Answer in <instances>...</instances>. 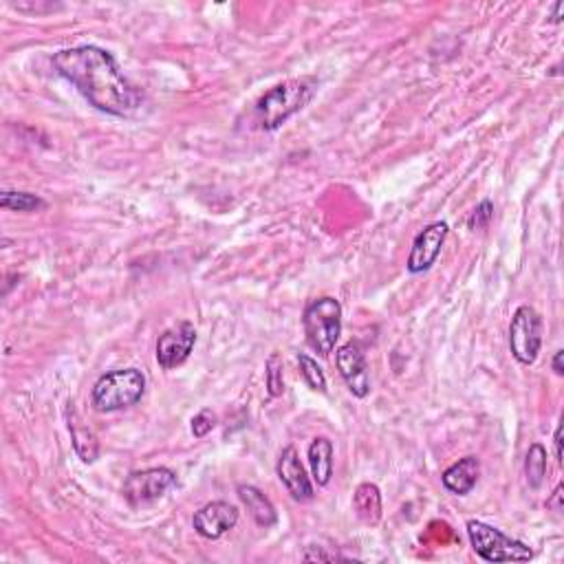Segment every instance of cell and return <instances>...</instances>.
<instances>
[{
  "mask_svg": "<svg viewBox=\"0 0 564 564\" xmlns=\"http://www.w3.org/2000/svg\"><path fill=\"white\" fill-rule=\"evenodd\" d=\"M54 69L99 113L133 117L144 104L139 88L124 76L111 51L102 46L82 45L57 51Z\"/></svg>",
  "mask_w": 564,
  "mask_h": 564,
  "instance_id": "cell-1",
  "label": "cell"
},
{
  "mask_svg": "<svg viewBox=\"0 0 564 564\" xmlns=\"http://www.w3.org/2000/svg\"><path fill=\"white\" fill-rule=\"evenodd\" d=\"M317 91L316 77H296L282 85L269 88L263 97L256 102L254 119L260 130H278L282 124L296 113H300L311 102Z\"/></svg>",
  "mask_w": 564,
  "mask_h": 564,
  "instance_id": "cell-2",
  "label": "cell"
},
{
  "mask_svg": "<svg viewBox=\"0 0 564 564\" xmlns=\"http://www.w3.org/2000/svg\"><path fill=\"white\" fill-rule=\"evenodd\" d=\"M146 393V375L139 368L113 370L102 375L91 390V406L97 412L133 408Z\"/></svg>",
  "mask_w": 564,
  "mask_h": 564,
  "instance_id": "cell-3",
  "label": "cell"
},
{
  "mask_svg": "<svg viewBox=\"0 0 564 564\" xmlns=\"http://www.w3.org/2000/svg\"><path fill=\"white\" fill-rule=\"evenodd\" d=\"M302 328L313 351L320 358H328L342 336V305L337 297L325 296L311 300L302 313Z\"/></svg>",
  "mask_w": 564,
  "mask_h": 564,
  "instance_id": "cell-4",
  "label": "cell"
},
{
  "mask_svg": "<svg viewBox=\"0 0 564 564\" xmlns=\"http://www.w3.org/2000/svg\"><path fill=\"white\" fill-rule=\"evenodd\" d=\"M466 529L472 549L485 562H529L534 558V551L525 542L505 536L488 522L468 520Z\"/></svg>",
  "mask_w": 564,
  "mask_h": 564,
  "instance_id": "cell-5",
  "label": "cell"
},
{
  "mask_svg": "<svg viewBox=\"0 0 564 564\" xmlns=\"http://www.w3.org/2000/svg\"><path fill=\"white\" fill-rule=\"evenodd\" d=\"M542 347V317L534 307H519L509 325V351L522 367H531Z\"/></svg>",
  "mask_w": 564,
  "mask_h": 564,
  "instance_id": "cell-6",
  "label": "cell"
},
{
  "mask_svg": "<svg viewBox=\"0 0 564 564\" xmlns=\"http://www.w3.org/2000/svg\"><path fill=\"white\" fill-rule=\"evenodd\" d=\"M175 485L176 474L170 468H150L130 472L128 478L124 480L122 492L133 508H139V505H148L164 499Z\"/></svg>",
  "mask_w": 564,
  "mask_h": 564,
  "instance_id": "cell-7",
  "label": "cell"
},
{
  "mask_svg": "<svg viewBox=\"0 0 564 564\" xmlns=\"http://www.w3.org/2000/svg\"><path fill=\"white\" fill-rule=\"evenodd\" d=\"M196 344V328L192 322H179V325L166 328L156 339V364L164 370H172L190 358Z\"/></svg>",
  "mask_w": 564,
  "mask_h": 564,
  "instance_id": "cell-8",
  "label": "cell"
},
{
  "mask_svg": "<svg viewBox=\"0 0 564 564\" xmlns=\"http://www.w3.org/2000/svg\"><path fill=\"white\" fill-rule=\"evenodd\" d=\"M448 234H450V226H448L446 221L430 223V226L423 227L421 232L417 234L408 256V263H406L410 274H423V271H428L437 263L443 245H446Z\"/></svg>",
  "mask_w": 564,
  "mask_h": 564,
  "instance_id": "cell-9",
  "label": "cell"
},
{
  "mask_svg": "<svg viewBox=\"0 0 564 564\" xmlns=\"http://www.w3.org/2000/svg\"><path fill=\"white\" fill-rule=\"evenodd\" d=\"M336 364L344 384L358 399L370 393V375L362 347L358 342H347L336 351Z\"/></svg>",
  "mask_w": 564,
  "mask_h": 564,
  "instance_id": "cell-10",
  "label": "cell"
},
{
  "mask_svg": "<svg viewBox=\"0 0 564 564\" xmlns=\"http://www.w3.org/2000/svg\"><path fill=\"white\" fill-rule=\"evenodd\" d=\"M238 522V509L226 500H214V503L203 505L192 519V527L206 540H218L232 531Z\"/></svg>",
  "mask_w": 564,
  "mask_h": 564,
  "instance_id": "cell-11",
  "label": "cell"
},
{
  "mask_svg": "<svg viewBox=\"0 0 564 564\" xmlns=\"http://www.w3.org/2000/svg\"><path fill=\"white\" fill-rule=\"evenodd\" d=\"M276 469H278V478L282 480V485H285L291 499L297 500V503H309L313 499V483L311 478L307 477L294 446L282 450L278 458V468Z\"/></svg>",
  "mask_w": 564,
  "mask_h": 564,
  "instance_id": "cell-12",
  "label": "cell"
},
{
  "mask_svg": "<svg viewBox=\"0 0 564 564\" xmlns=\"http://www.w3.org/2000/svg\"><path fill=\"white\" fill-rule=\"evenodd\" d=\"M480 477V461L478 457H463L457 463H452L446 472L441 474V483L448 492L457 496H466L477 488Z\"/></svg>",
  "mask_w": 564,
  "mask_h": 564,
  "instance_id": "cell-13",
  "label": "cell"
},
{
  "mask_svg": "<svg viewBox=\"0 0 564 564\" xmlns=\"http://www.w3.org/2000/svg\"><path fill=\"white\" fill-rule=\"evenodd\" d=\"M238 496H240V500H243L245 508H247L249 516H252L256 525L265 527V529H269V527L276 525L278 514H276L274 503H271L267 496L260 492L258 488H254V485H238Z\"/></svg>",
  "mask_w": 564,
  "mask_h": 564,
  "instance_id": "cell-14",
  "label": "cell"
},
{
  "mask_svg": "<svg viewBox=\"0 0 564 564\" xmlns=\"http://www.w3.org/2000/svg\"><path fill=\"white\" fill-rule=\"evenodd\" d=\"M353 509L355 516L364 525L375 527L381 520V492L375 483L358 485L353 494Z\"/></svg>",
  "mask_w": 564,
  "mask_h": 564,
  "instance_id": "cell-15",
  "label": "cell"
},
{
  "mask_svg": "<svg viewBox=\"0 0 564 564\" xmlns=\"http://www.w3.org/2000/svg\"><path fill=\"white\" fill-rule=\"evenodd\" d=\"M309 466L317 485L331 483L333 477V443L327 437H316L309 446Z\"/></svg>",
  "mask_w": 564,
  "mask_h": 564,
  "instance_id": "cell-16",
  "label": "cell"
},
{
  "mask_svg": "<svg viewBox=\"0 0 564 564\" xmlns=\"http://www.w3.org/2000/svg\"><path fill=\"white\" fill-rule=\"evenodd\" d=\"M69 430L73 437V448H76L77 457L85 463H93L99 454V443L96 435L88 430V426H82V421L76 417V410L69 408Z\"/></svg>",
  "mask_w": 564,
  "mask_h": 564,
  "instance_id": "cell-17",
  "label": "cell"
},
{
  "mask_svg": "<svg viewBox=\"0 0 564 564\" xmlns=\"http://www.w3.org/2000/svg\"><path fill=\"white\" fill-rule=\"evenodd\" d=\"M0 207L9 212H40L46 207V201L38 195H31V192L5 190L0 195Z\"/></svg>",
  "mask_w": 564,
  "mask_h": 564,
  "instance_id": "cell-18",
  "label": "cell"
},
{
  "mask_svg": "<svg viewBox=\"0 0 564 564\" xmlns=\"http://www.w3.org/2000/svg\"><path fill=\"white\" fill-rule=\"evenodd\" d=\"M525 474H527V483H529V488H534V489L540 488L542 480H545L547 450L540 446V443H534V446L529 448V452H527Z\"/></svg>",
  "mask_w": 564,
  "mask_h": 564,
  "instance_id": "cell-19",
  "label": "cell"
},
{
  "mask_svg": "<svg viewBox=\"0 0 564 564\" xmlns=\"http://www.w3.org/2000/svg\"><path fill=\"white\" fill-rule=\"evenodd\" d=\"M297 364H300V373L302 378H305L307 386H309L311 390H316V393H327V378L325 373H322V368L317 367L316 359H311L309 355L300 353L297 355Z\"/></svg>",
  "mask_w": 564,
  "mask_h": 564,
  "instance_id": "cell-20",
  "label": "cell"
},
{
  "mask_svg": "<svg viewBox=\"0 0 564 564\" xmlns=\"http://www.w3.org/2000/svg\"><path fill=\"white\" fill-rule=\"evenodd\" d=\"M265 378H267V393L269 397H280L285 393V375H282V358L278 353H274L267 359V367H265Z\"/></svg>",
  "mask_w": 564,
  "mask_h": 564,
  "instance_id": "cell-21",
  "label": "cell"
},
{
  "mask_svg": "<svg viewBox=\"0 0 564 564\" xmlns=\"http://www.w3.org/2000/svg\"><path fill=\"white\" fill-rule=\"evenodd\" d=\"M492 218H494L492 201H480L478 206L472 210V214L468 217V227L472 229V232H477V229H485L489 226Z\"/></svg>",
  "mask_w": 564,
  "mask_h": 564,
  "instance_id": "cell-22",
  "label": "cell"
},
{
  "mask_svg": "<svg viewBox=\"0 0 564 564\" xmlns=\"http://www.w3.org/2000/svg\"><path fill=\"white\" fill-rule=\"evenodd\" d=\"M217 421H218L217 412H212L210 408H203L195 419H192V435H195L196 438L210 435L214 428H217Z\"/></svg>",
  "mask_w": 564,
  "mask_h": 564,
  "instance_id": "cell-23",
  "label": "cell"
},
{
  "mask_svg": "<svg viewBox=\"0 0 564 564\" xmlns=\"http://www.w3.org/2000/svg\"><path fill=\"white\" fill-rule=\"evenodd\" d=\"M305 562H336V560H347L344 556H339L336 551H322V547H307L305 556H302Z\"/></svg>",
  "mask_w": 564,
  "mask_h": 564,
  "instance_id": "cell-24",
  "label": "cell"
},
{
  "mask_svg": "<svg viewBox=\"0 0 564 564\" xmlns=\"http://www.w3.org/2000/svg\"><path fill=\"white\" fill-rule=\"evenodd\" d=\"M553 443H556V458L558 463H562V423L558 426L556 437H553Z\"/></svg>",
  "mask_w": 564,
  "mask_h": 564,
  "instance_id": "cell-25",
  "label": "cell"
},
{
  "mask_svg": "<svg viewBox=\"0 0 564 564\" xmlns=\"http://www.w3.org/2000/svg\"><path fill=\"white\" fill-rule=\"evenodd\" d=\"M560 499H562V485H558V489H556V492H553V499L547 500V508H553L556 511H562Z\"/></svg>",
  "mask_w": 564,
  "mask_h": 564,
  "instance_id": "cell-26",
  "label": "cell"
},
{
  "mask_svg": "<svg viewBox=\"0 0 564 564\" xmlns=\"http://www.w3.org/2000/svg\"><path fill=\"white\" fill-rule=\"evenodd\" d=\"M562 355H564V351L560 348V351H556V355H553V373L556 375H564V368H562Z\"/></svg>",
  "mask_w": 564,
  "mask_h": 564,
  "instance_id": "cell-27",
  "label": "cell"
},
{
  "mask_svg": "<svg viewBox=\"0 0 564 564\" xmlns=\"http://www.w3.org/2000/svg\"><path fill=\"white\" fill-rule=\"evenodd\" d=\"M562 12H564V3H556V7H553V15H551L553 25L562 23Z\"/></svg>",
  "mask_w": 564,
  "mask_h": 564,
  "instance_id": "cell-28",
  "label": "cell"
}]
</instances>
